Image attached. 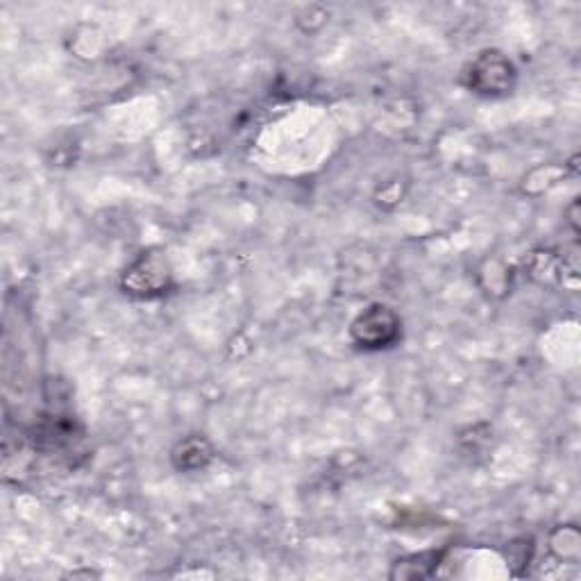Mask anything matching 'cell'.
Segmentation results:
<instances>
[{"label": "cell", "mask_w": 581, "mask_h": 581, "mask_svg": "<svg viewBox=\"0 0 581 581\" xmlns=\"http://www.w3.org/2000/svg\"><path fill=\"white\" fill-rule=\"evenodd\" d=\"M352 339L361 348H389L400 337V318L387 305H370L352 323Z\"/></svg>", "instance_id": "cell-1"}, {"label": "cell", "mask_w": 581, "mask_h": 581, "mask_svg": "<svg viewBox=\"0 0 581 581\" xmlns=\"http://www.w3.org/2000/svg\"><path fill=\"white\" fill-rule=\"evenodd\" d=\"M173 275L169 264L159 255H144L139 257L123 275V288L130 296L139 298H155L166 294V288L171 286Z\"/></svg>", "instance_id": "cell-2"}, {"label": "cell", "mask_w": 581, "mask_h": 581, "mask_svg": "<svg viewBox=\"0 0 581 581\" xmlns=\"http://www.w3.org/2000/svg\"><path fill=\"white\" fill-rule=\"evenodd\" d=\"M471 89L484 96L507 94L514 85V66L500 53H484L471 66Z\"/></svg>", "instance_id": "cell-3"}, {"label": "cell", "mask_w": 581, "mask_h": 581, "mask_svg": "<svg viewBox=\"0 0 581 581\" xmlns=\"http://www.w3.org/2000/svg\"><path fill=\"white\" fill-rule=\"evenodd\" d=\"M212 445L202 436H191L173 450V462L180 471H200L212 462Z\"/></svg>", "instance_id": "cell-4"}, {"label": "cell", "mask_w": 581, "mask_h": 581, "mask_svg": "<svg viewBox=\"0 0 581 581\" xmlns=\"http://www.w3.org/2000/svg\"><path fill=\"white\" fill-rule=\"evenodd\" d=\"M439 559H441V552H425V554L406 557L393 566L391 579H425L436 570Z\"/></svg>", "instance_id": "cell-5"}]
</instances>
